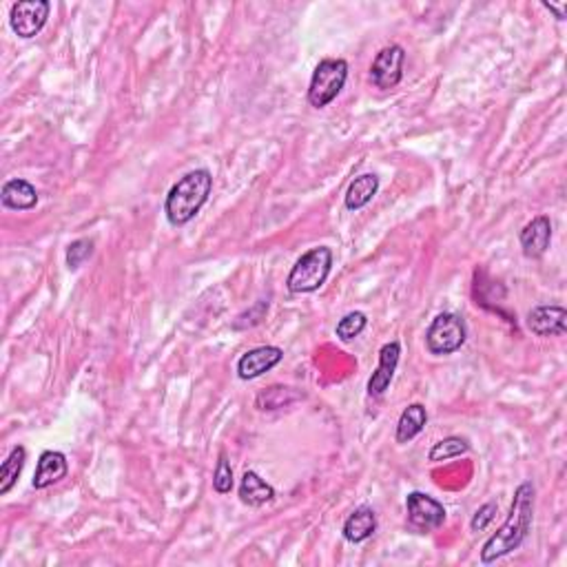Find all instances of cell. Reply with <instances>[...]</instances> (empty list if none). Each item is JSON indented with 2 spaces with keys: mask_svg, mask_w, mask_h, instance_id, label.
I'll return each instance as SVG.
<instances>
[{
  "mask_svg": "<svg viewBox=\"0 0 567 567\" xmlns=\"http://www.w3.org/2000/svg\"><path fill=\"white\" fill-rule=\"evenodd\" d=\"M535 505H536V488L532 481H523L517 488L512 499V508H509L508 518L494 536L481 547V563H494V561L503 559V556L512 554L514 550L523 545L527 535L532 530V521H535Z\"/></svg>",
  "mask_w": 567,
  "mask_h": 567,
  "instance_id": "6da1fadb",
  "label": "cell"
},
{
  "mask_svg": "<svg viewBox=\"0 0 567 567\" xmlns=\"http://www.w3.org/2000/svg\"><path fill=\"white\" fill-rule=\"evenodd\" d=\"M213 190V175L208 169L189 171L180 178L166 195L164 213L166 220L173 226H184L199 213V208L208 202Z\"/></svg>",
  "mask_w": 567,
  "mask_h": 567,
  "instance_id": "7a4b0ae2",
  "label": "cell"
},
{
  "mask_svg": "<svg viewBox=\"0 0 567 567\" xmlns=\"http://www.w3.org/2000/svg\"><path fill=\"white\" fill-rule=\"evenodd\" d=\"M332 269V251L328 246H315L304 252L286 278V288L295 295L315 293L326 284Z\"/></svg>",
  "mask_w": 567,
  "mask_h": 567,
  "instance_id": "3957f363",
  "label": "cell"
},
{
  "mask_svg": "<svg viewBox=\"0 0 567 567\" xmlns=\"http://www.w3.org/2000/svg\"><path fill=\"white\" fill-rule=\"evenodd\" d=\"M348 80V63L344 58H323L313 71L308 84V102L311 107L323 109L341 93Z\"/></svg>",
  "mask_w": 567,
  "mask_h": 567,
  "instance_id": "277c9868",
  "label": "cell"
},
{
  "mask_svg": "<svg viewBox=\"0 0 567 567\" xmlns=\"http://www.w3.org/2000/svg\"><path fill=\"white\" fill-rule=\"evenodd\" d=\"M468 340V328L464 317L456 313H441L430 322L426 331V346L432 355L443 357L459 350Z\"/></svg>",
  "mask_w": 567,
  "mask_h": 567,
  "instance_id": "5b68a950",
  "label": "cell"
},
{
  "mask_svg": "<svg viewBox=\"0 0 567 567\" xmlns=\"http://www.w3.org/2000/svg\"><path fill=\"white\" fill-rule=\"evenodd\" d=\"M49 12L51 4L47 0H21V3L12 4L9 25H12L16 36L33 38L47 25Z\"/></svg>",
  "mask_w": 567,
  "mask_h": 567,
  "instance_id": "8992f818",
  "label": "cell"
},
{
  "mask_svg": "<svg viewBox=\"0 0 567 567\" xmlns=\"http://www.w3.org/2000/svg\"><path fill=\"white\" fill-rule=\"evenodd\" d=\"M406 514L408 523L419 532L439 530L446 521V508L443 503L432 499L430 494L410 492L406 497Z\"/></svg>",
  "mask_w": 567,
  "mask_h": 567,
  "instance_id": "52a82bcc",
  "label": "cell"
},
{
  "mask_svg": "<svg viewBox=\"0 0 567 567\" xmlns=\"http://www.w3.org/2000/svg\"><path fill=\"white\" fill-rule=\"evenodd\" d=\"M406 51L402 45L384 47L370 65V80L377 89H394L403 78Z\"/></svg>",
  "mask_w": 567,
  "mask_h": 567,
  "instance_id": "ba28073f",
  "label": "cell"
},
{
  "mask_svg": "<svg viewBox=\"0 0 567 567\" xmlns=\"http://www.w3.org/2000/svg\"><path fill=\"white\" fill-rule=\"evenodd\" d=\"M284 359V350L278 346H257L244 352L237 361V377L251 381L273 370Z\"/></svg>",
  "mask_w": 567,
  "mask_h": 567,
  "instance_id": "9c48e42d",
  "label": "cell"
},
{
  "mask_svg": "<svg viewBox=\"0 0 567 567\" xmlns=\"http://www.w3.org/2000/svg\"><path fill=\"white\" fill-rule=\"evenodd\" d=\"M527 328L538 337H563L567 331V311L556 304H541L527 315Z\"/></svg>",
  "mask_w": 567,
  "mask_h": 567,
  "instance_id": "30bf717a",
  "label": "cell"
},
{
  "mask_svg": "<svg viewBox=\"0 0 567 567\" xmlns=\"http://www.w3.org/2000/svg\"><path fill=\"white\" fill-rule=\"evenodd\" d=\"M399 357H402V344L399 341H388V344L381 346L379 364L375 368L373 377L368 379L370 397H381L390 388V381H393L394 370H397Z\"/></svg>",
  "mask_w": 567,
  "mask_h": 567,
  "instance_id": "8fae6325",
  "label": "cell"
},
{
  "mask_svg": "<svg viewBox=\"0 0 567 567\" xmlns=\"http://www.w3.org/2000/svg\"><path fill=\"white\" fill-rule=\"evenodd\" d=\"M518 240H521L523 255H526L527 260H538V257L545 255L547 249H550V242H552L550 217L538 216L532 222H527L526 226H523Z\"/></svg>",
  "mask_w": 567,
  "mask_h": 567,
  "instance_id": "7c38bea8",
  "label": "cell"
},
{
  "mask_svg": "<svg viewBox=\"0 0 567 567\" xmlns=\"http://www.w3.org/2000/svg\"><path fill=\"white\" fill-rule=\"evenodd\" d=\"M66 473H69V464H66V456L58 450H45L38 459L36 473H33L31 485L36 490H45L49 485L63 481Z\"/></svg>",
  "mask_w": 567,
  "mask_h": 567,
  "instance_id": "4fadbf2b",
  "label": "cell"
},
{
  "mask_svg": "<svg viewBox=\"0 0 567 567\" xmlns=\"http://www.w3.org/2000/svg\"><path fill=\"white\" fill-rule=\"evenodd\" d=\"M4 208H12V211H30L38 204V190L31 182L27 180L16 178L4 182L3 193H0Z\"/></svg>",
  "mask_w": 567,
  "mask_h": 567,
  "instance_id": "5bb4252c",
  "label": "cell"
},
{
  "mask_svg": "<svg viewBox=\"0 0 567 567\" xmlns=\"http://www.w3.org/2000/svg\"><path fill=\"white\" fill-rule=\"evenodd\" d=\"M344 538L348 543H364L377 532V514L368 505L357 508L344 523Z\"/></svg>",
  "mask_w": 567,
  "mask_h": 567,
  "instance_id": "9a60e30c",
  "label": "cell"
},
{
  "mask_svg": "<svg viewBox=\"0 0 567 567\" xmlns=\"http://www.w3.org/2000/svg\"><path fill=\"white\" fill-rule=\"evenodd\" d=\"M240 499H242V503L252 505V508H260V505L275 501V488L270 483H266V481L261 479L257 473L246 470L240 483Z\"/></svg>",
  "mask_w": 567,
  "mask_h": 567,
  "instance_id": "2e32d148",
  "label": "cell"
},
{
  "mask_svg": "<svg viewBox=\"0 0 567 567\" xmlns=\"http://www.w3.org/2000/svg\"><path fill=\"white\" fill-rule=\"evenodd\" d=\"M379 190V178L375 173L357 175L346 190L344 204L348 211H359L366 204L373 202V198Z\"/></svg>",
  "mask_w": 567,
  "mask_h": 567,
  "instance_id": "e0dca14e",
  "label": "cell"
},
{
  "mask_svg": "<svg viewBox=\"0 0 567 567\" xmlns=\"http://www.w3.org/2000/svg\"><path fill=\"white\" fill-rule=\"evenodd\" d=\"M426 423H428L426 406H423V403H410V406L402 412V417H399L397 435H394V439H397V443L412 441L414 437L421 435Z\"/></svg>",
  "mask_w": 567,
  "mask_h": 567,
  "instance_id": "ac0fdd59",
  "label": "cell"
},
{
  "mask_svg": "<svg viewBox=\"0 0 567 567\" xmlns=\"http://www.w3.org/2000/svg\"><path fill=\"white\" fill-rule=\"evenodd\" d=\"M27 464V450L22 446H16L12 447V452H9L7 459L3 461V465H0V494H9L12 492V488L16 485L18 476L22 474V468H25Z\"/></svg>",
  "mask_w": 567,
  "mask_h": 567,
  "instance_id": "d6986e66",
  "label": "cell"
},
{
  "mask_svg": "<svg viewBox=\"0 0 567 567\" xmlns=\"http://www.w3.org/2000/svg\"><path fill=\"white\" fill-rule=\"evenodd\" d=\"M470 452V443L464 439V437H446V439L437 441L435 446L430 447V455L428 459L430 461H450L456 459V456L465 455Z\"/></svg>",
  "mask_w": 567,
  "mask_h": 567,
  "instance_id": "ffe728a7",
  "label": "cell"
},
{
  "mask_svg": "<svg viewBox=\"0 0 567 567\" xmlns=\"http://www.w3.org/2000/svg\"><path fill=\"white\" fill-rule=\"evenodd\" d=\"M299 399V393L295 388H286V385H270L264 393L257 397V408L260 410H278L288 406L290 402Z\"/></svg>",
  "mask_w": 567,
  "mask_h": 567,
  "instance_id": "44dd1931",
  "label": "cell"
},
{
  "mask_svg": "<svg viewBox=\"0 0 567 567\" xmlns=\"http://www.w3.org/2000/svg\"><path fill=\"white\" fill-rule=\"evenodd\" d=\"M366 326H368V317L361 311H352L337 322L335 332L341 341H352L366 331Z\"/></svg>",
  "mask_w": 567,
  "mask_h": 567,
  "instance_id": "7402d4cb",
  "label": "cell"
},
{
  "mask_svg": "<svg viewBox=\"0 0 567 567\" xmlns=\"http://www.w3.org/2000/svg\"><path fill=\"white\" fill-rule=\"evenodd\" d=\"M213 490H216L217 494H228L233 490V468L224 450L220 452V456H217L216 473H213Z\"/></svg>",
  "mask_w": 567,
  "mask_h": 567,
  "instance_id": "603a6c76",
  "label": "cell"
},
{
  "mask_svg": "<svg viewBox=\"0 0 567 567\" xmlns=\"http://www.w3.org/2000/svg\"><path fill=\"white\" fill-rule=\"evenodd\" d=\"M93 255V242L83 237V240H75L71 242L69 249H66V266L71 270H78L80 266L84 264L87 260H92Z\"/></svg>",
  "mask_w": 567,
  "mask_h": 567,
  "instance_id": "cb8c5ba5",
  "label": "cell"
},
{
  "mask_svg": "<svg viewBox=\"0 0 567 567\" xmlns=\"http://www.w3.org/2000/svg\"><path fill=\"white\" fill-rule=\"evenodd\" d=\"M494 514H497V503H485L481 505L479 509L474 512L473 521H470V527H473V532H483L485 527L490 526V523L494 521Z\"/></svg>",
  "mask_w": 567,
  "mask_h": 567,
  "instance_id": "d4e9b609",
  "label": "cell"
},
{
  "mask_svg": "<svg viewBox=\"0 0 567 567\" xmlns=\"http://www.w3.org/2000/svg\"><path fill=\"white\" fill-rule=\"evenodd\" d=\"M543 7L545 9H550L552 13H554L556 16V21H565L567 18V3H563V4H554V3H543Z\"/></svg>",
  "mask_w": 567,
  "mask_h": 567,
  "instance_id": "484cf974",
  "label": "cell"
}]
</instances>
